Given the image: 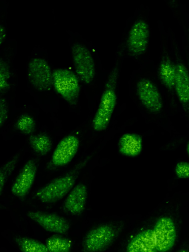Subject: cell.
<instances>
[{
    "instance_id": "6da1fadb",
    "label": "cell",
    "mask_w": 189,
    "mask_h": 252,
    "mask_svg": "<svg viewBox=\"0 0 189 252\" xmlns=\"http://www.w3.org/2000/svg\"><path fill=\"white\" fill-rule=\"evenodd\" d=\"M84 163L81 162L70 171L40 188L35 194L36 197L44 203H51L62 199L74 188Z\"/></svg>"
},
{
    "instance_id": "7a4b0ae2",
    "label": "cell",
    "mask_w": 189,
    "mask_h": 252,
    "mask_svg": "<svg viewBox=\"0 0 189 252\" xmlns=\"http://www.w3.org/2000/svg\"><path fill=\"white\" fill-rule=\"evenodd\" d=\"M116 234L114 227L107 224L95 227L88 232L82 243L84 252H101L113 241Z\"/></svg>"
},
{
    "instance_id": "3957f363",
    "label": "cell",
    "mask_w": 189,
    "mask_h": 252,
    "mask_svg": "<svg viewBox=\"0 0 189 252\" xmlns=\"http://www.w3.org/2000/svg\"><path fill=\"white\" fill-rule=\"evenodd\" d=\"M55 89L66 100L74 103L77 99L80 87L76 76L66 69H58L52 74Z\"/></svg>"
},
{
    "instance_id": "277c9868",
    "label": "cell",
    "mask_w": 189,
    "mask_h": 252,
    "mask_svg": "<svg viewBox=\"0 0 189 252\" xmlns=\"http://www.w3.org/2000/svg\"><path fill=\"white\" fill-rule=\"evenodd\" d=\"M74 67L80 78L86 83H90L95 74L93 58L84 46L75 44L72 47Z\"/></svg>"
},
{
    "instance_id": "5b68a950",
    "label": "cell",
    "mask_w": 189,
    "mask_h": 252,
    "mask_svg": "<svg viewBox=\"0 0 189 252\" xmlns=\"http://www.w3.org/2000/svg\"><path fill=\"white\" fill-rule=\"evenodd\" d=\"M116 102L114 90L108 89L103 93L98 109L93 120V126L97 131L105 129L108 125Z\"/></svg>"
},
{
    "instance_id": "8992f818",
    "label": "cell",
    "mask_w": 189,
    "mask_h": 252,
    "mask_svg": "<svg viewBox=\"0 0 189 252\" xmlns=\"http://www.w3.org/2000/svg\"><path fill=\"white\" fill-rule=\"evenodd\" d=\"M28 217L46 230L60 234H66L70 224L64 218L58 215L40 211H30Z\"/></svg>"
},
{
    "instance_id": "52a82bcc",
    "label": "cell",
    "mask_w": 189,
    "mask_h": 252,
    "mask_svg": "<svg viewBox=\"0 0 189 252\" xmlns=\"http://www.w3.org/2000/svg\"><path fill=\"white\" fill-rule=\"evenodd\" d=\"M154 232L155 236L156 249L165 252L173 246L176 236L175 224L168 217H162L157 222Z\"/></svg>"
},
{
    "instance_id": "ba28073f",
    "label": "cell",
    "mask_w": 189,
    "mask_h": 252,
    "mask_svg": "<svg viewBox=\"0 0 189 252\" xmlns=\"http://www.w3.org/2000/svg\"><path fill=\"white\" fill-rule=\"evenodd\" d=\"M79 145L78 138L70 135L63 138L55 149L51 160L52 165L61 167L69 163L77 152Z\"/></svg>"
},
{
    "instance_id": "9c48e42d",
    "label": "cell",
    "mask_w": 189,
    "mask_h": 252,
    "mask_svg": "<svg viewBox=\"0 0 189 252\" xmlns=\"http://www.w3.org/2000/svg\"><path fill=\"white\" fill-rule=\"evenodd\" d=\"M28 76L31 83L39 90H46L51 86L52 76L49 66L44 60L35 58L31 61Z\"/></svg>"
},
{
    "instance_id": "30bf717a",
    "label": "cell",
    "mask_w": 189,
    "mask_h": 252,
    "mask_svg": "<svg viewBox=\"0 0 189 252\" xmlns=\"http://www.w3.org/2000/svg\"><path fill=\"white\" fill-rule=\"evenodd\" d=\"M138 95L142 104L154 113L159 112L162 107L160 94L156 86L147 79H141L137 87Z\"/></svg>"
},
{
    "instance_id": "8fae6325",
    "label": "cell",
    "mask_w": 189,
    "mask_h": 252,
    "mask_svg": "<svg viewBox=\"0 0 189 252\" xmlns=\"http://www.w3.org/2000/svg\"><path fill=\"white\" fill-rule=\"evenodd\" d=\"M37 168L36 163L33 159L25 164L11 187V191L13 195L23 198L28 193L34 182Z\"/></svg>"
},
{
    "instance_id": "7c38bea8",
    "label": "cell",
    "mask_w": 189,
    "mask_h": 252,
    "mask_svg": "<svg viewBox=\"0 0 189 252\" xmlns=\"http://www.w3.org/2000/svg\"><path fill=\"white\" fill-rule=\"evenodd\" d=\"M150 36L147 24L142 20L136 22L131 27L128 38L129 51L134 55H140L147 49Z\"/></svg>"
},
{
    "instance_id": "4fadbf2b",
    "label": "cell",
    "mask_w": 189,
    "mask_h": 252,
    "mask_svg": "<svg viewBox=\"0 0 189 252\" xmlns=\"http://www.w3.org/2000/svg\"><path fill=\"white\" fill-rule=\"evenodd\" d=\"M88 195L87 188L79 183L70 191L63 204V208L66 213L73 215L81 214L85 207Z\"/></svg>"
},
{
    "instance_id": "5bb4252c",
    "label": "cell",
    "mask_w": 189,
    "mask_h": 252,
    "mask_svg": "<svg viewBox=\"0 0 189 252\" xmlns=\"http://www.w3.org/2000/svg\"><path fill=\"white\" fill-rule=\"evenodd\" d=\"M156 249L154 230H145L137 235L129 243L128 251L150 252Z\"/></svg>"
},
{
    "instance_id": "9a60e30c",
    "label": "cell",
    "mask_w": 189,
    "mask_h": 252,
    "mask_svg": "<svg viewBox=\"0 0 189 252\" xmlns=\"http://www.w3.org/2000/svg\"><path fill=\"white\" fill-rule=\"evenodd\" d=\"M177 94L183 104L189 103V73L186 67L179 64L176 67L175 84Z\"/></svg>"
},
{
    "instance_id": "2e32d148",
    "label": "cell",
    "mask_w": 189,
    "mask_h": 252,
    "mask_svg": "<svg viewBox=\"0 0 189 252\" xmlns=\"http://www.w3.org/2000/svg\"><path fill=\"white\" fill-rule=\"evenodd\" d=\"M142 143V140L139 136L134 134H125L119 140V151L126 156H136L141 151Z\"/></svg>"
},
{
    "instance_id": "e0dca14e",
    "label": "cell",
    "mask_w": 189,
    "mask_h": 252,
    "mask_svg": "<svg viewBox=\"0 0 189 252\" xmlns=\"http://www.w3.org/2000/svg\"><path fill=\"white\" fill-rule=\"evenodd\" d=\"M29 143L33 152L40 156L47 154L52 147L51 139L44 134L31 135L29 138Z\"/></svg>"
},
{
    "instance_id": "ac0fdd59",
    "label": "cell",
    "mask_w": 189,
    "mask_h": 252,
    "mask_svg": "<svg viewBox=\"0 0 189 252\" xmlns=\"http://www.w3.org/2000/svg\"><path fill=\"white\" fill-rule=\"evenodd\" d=\"M176 67L169 59H165L161 62L159 74L162 83L168 88L175 86Z\"/></svg>"
},
{
    "instance_id": "d6986e66",
    "label": "cell",
    "mask_w": 189,
    "mask_h": 252,
    "mask_svg": "<svg viewBox=\"0 0 189 252\" xmlns=\"http://www.w3.org/2000/svg\"><path fill=\"white\" fill-rule=\"evenodd\" d=\"M46 246L49 252H70L72 242L65 237L55 234L46 240Z\"/></svg>"
},
{
    "instance_id": "ffe728a7",
    "label": "cell",
    "mask_w": 189,
    "mask_h": 252,
    "mask_svg": "<svg viewBox=\"0 0 189 252\" xmlns=\"http://www.w3.org/2000/svg\"><path fill=\"white\" fill-rule=\"evenodd\" d=\"M15 241L22 252H49L46 245L26 237H16Z\"/></svg>"
},
{
    "instance_id": "44dd1931",
    "label": "cell",
    "mask_w": 189,
    "mask_h": 252,
    "mask_svg": "<svg viewBox=\"0 0 189 252\" xmlns=\"http://www.w3.org/2000/svg\"><path fill=\"white\" fill-rule=\"evenodd\" d=\"M15 127L21 132L31 134L35 130V122L31 116L28 115H23L16 122Z\"/></svg>"
},
{
    "instance_id": "7402d4cb",
    "label": "cell",
    "mask_w": 189,
    "mask_h": 252,
    "mask_svg": "<svg viewBox=\"0 0 189 252\" xmlns=\"http://www.w3.org/2000/svg\"><path fill=\"white\" fill-rule=\"evenodd\" d=\"M16 162L17 158H15L6 163L5 164L3 165V167L1 168L0 173V193H2L3 189L4 188L6 180L8 178V176L10 175V173L14 169L16 164Z\"/></svg>"
},
{
    "instance_id": "603a6c76",
    "label": "cell",
    "mask_w": 189,
    "mask_h": 252,
    "mask_svg": "<svg viewBox=\"0 0 189 252\" xmlns=\"http://www.w3.org/2000/svg\"><path fill=\"white\" fill-rule=\"evenodd\" d=\"M176 175L181 179H187L189 178V162H179L175 168Z\"/></svg>"
},
{
    "instance_id": "cb8c5ba5",
    "label": "cell",
    "mask_w": 189,
    "mask_h": 252,
    "mask_svg": "<svg viewBox=\"0 0 189 252\" xmlns=\"http://www.w3.org/2000/svg\"><path fill=\"white\" fill-rule=\"evenodd\" d=\"M9 77V72L6 65L3 62L0 63V89L5 90L8 86L7 79Z\"/></svg>"
},
{
    "instance_id": "d4e9b609",
    "label": "cell",
    "mask_w": 189,
    "mask_h": 252,
    "mask_svg": "<svg viewBox=\"0 0 189 252\" xmlns=\"http://www.w3.org/2000/svg\"><path fill=\"white\" fill-rule=\"evenodd\" d=\"M8 116V109L5 101L1 99L0 100V126H2L6 120Z\"/></svg>"
},
{
    "instance_id": "484cf974",
    "label": "cell",
    "mask_w": 189,
    "mask_h": 252,
    "mask_svg": "<svg viewBox=\"0 0 189 252\" xmlns=\"http://www.w3.org/2000/svg\"><path fill=\"white\" fill-rule=\"evenodd\" d=\"M177 252H189V251L186 249H181L179 250Z\"/></svg>"
},
{
    "instance_id": "4316f807",
    "label": "cell",
    "mask_w": 189,
    "mask_h": 252,
    "mask_svg": "<svg viewBox=\"0 0 189 252\" xmlns=\"http://www.w3.org/2000/svg\"><path fill=\"white\" fill-rule=\"evenodd\" d=\"M187 151L188 154L189 156V141L187 146Z\"/></svg>"
},
{
    "instance_id": "83f0119b",
    "label": "cell",
    "mask_w": 189,
    "mask_h": 252,
    "mask_svg": "<svg viewBox=\"0 0 189 252\" xmlns=\"http://www.w3.org/2000/svg\"><path fill=\"white\" fill-rule=\"evenodd\" d=\"M128 252H135L128 251Z\"/></svg>"
},
{
    "instance_id": "f1b7e54d",
    "label": "cell",
    "mask_w": 189,
    "mask_h": 252,
    "mask_svg": "<svg viewBox=\"0 0 189 252\" xmlns=\"http://www.w3.org/2000/svg\"><path fill=\"white\" fill-rule=\"evenodd\" d=\"M150 252H155V251H152Z\"/></svg>"
}]
</instances>
